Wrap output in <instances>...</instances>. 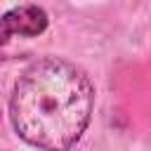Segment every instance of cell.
I'll return each mask as SVG.
<instances>
[{
  "label": "cell",
  "instance_id": "cell-1",
  "mask_svg": "<svg viewBox=\"0 0 151 151\" xmlns=\"http://www.w3.org/2000/svg\"><path fill=\"white\" fill-rule=\"evenodd\" d=\"M94 106V87L76 64L45 57L14 83L9 120L17 134L42 151H68L83 137Z\"/></svg>",
  "mask_w": 151,
  "mask_h": 151
},
{
  "label": "cell",
  "instance_id": "cell-2",
  "mask_svg": "<svg viewBox=\"0 0 151 151\" xmlns=\"http://www.w3.org/2000/svg\"><path fill=\"white\" fill-rule=\"evenodd\" d=\"M50 19L47 12L38 5H19L12 7L0 17V47L7 45L12 38H35L45 33Z\"/></svg>",
  "mask_w": 151,
  "mask_h": 151
}]
</instances>
